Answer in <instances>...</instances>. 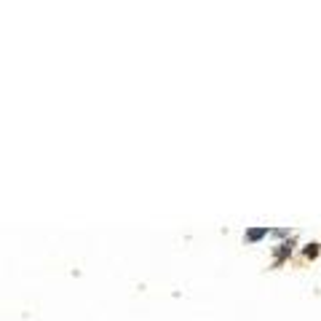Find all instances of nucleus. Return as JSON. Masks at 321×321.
<instances>
[{
	"label": "nucleus",
	"mask_w": 321,
	"mask_h": 321,
	"mask_svg": "<svg viewBox=\"0 0 321 321\" xmlns=\"http://www.w3.org/2000/svg\"><path fill=\"white\" fill-rule=\"evenodd\" d=\"M271 230H268V228H252V230H246V241L249 244H257L260 238H263V235H268Z\"/></svg>",
	"instance_id": "1"
},
{
	"label": "nucleus",
	"mask_w": 321,
	"mask_h": 321,
	"mask_svg": "<svg viewBox=\"0 0 321 321\" xmlns=\"http://www.w3.org/2000/svg\"><path fill=\"white\" fill-rule=\"evenodd\" d=\"M289 252H292V241H286V244H281V246H278V252H276V263H278L281 257H286V254H289Z\"/></svg>",
	"instance_id": "2"
},
{
	"label": "nucleus",
	"mask_w": 321,
	"mask_h": 321,
	"mask_svg": "<svg viewBox=\"0 0 321 321\" xmlns=\"http://www.w3.org/2000/svg\"><path fill=\"white\" fill-rule=\"evenodd\" d=\"M286 233H289L286 228H276V230H271V235H278V238H281V235H286Z\"/></svg>",
	"instance_id": "3"
},
{
	"label": "nucleus",
	"mask_w": 321,
	"mask_h": 321,
	"mask_svg": "<svg viewBox=\"0 0 321 321\" xmlns=\"http://www.w3.org/2000/svg\"><path fill=\"white\" fill-rule=\"evenodd\" d=\"M305 254H308V257H313V254H316V244L308 246V249H305Z\"/></svg>",
	"instance_id": "4"
}]
</instances>
